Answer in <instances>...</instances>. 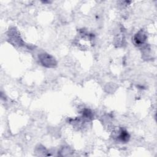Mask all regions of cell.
<instances>
[{"mask_svg":"<svg viewBox=\"0 0 157 157\" xmlns=\"http://www.w3.org/2000/svg\"><path fill=\"white\" fill-rule=\"evenodd\" d=\"M40 59L43 65L47 67H52L56 64V62L54 58L47 54H42L40 56Z\"/></svg>","mask_w":157,"mask_h":157,"instance_id":"cell-1","label":"cell"},{"mask_svg":"<svg viewBox=\"0 0 157 157\" xmlns=\"http://www.w3.org/2000/svg\"><path fill=\"white\" fill-rule=\"evenodd\" d=\"M145 39H146L145 34L142 31H140L136 36L134 40H135L136 44H142L145 40Z\"/></svg>","mask_w":157,"mask_h":157,"instance_id":"cell-2","label":"cell"}]
</instances>
